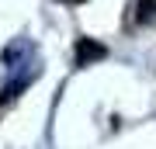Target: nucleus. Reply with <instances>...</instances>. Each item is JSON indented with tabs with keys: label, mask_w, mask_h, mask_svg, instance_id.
I'll use <instances>...</instances> for the list:
<instances>
[{
	"label": "nucleus",
	"mask_w": 156,
	"mask_h": 149,
	"mask_svg": "<svg viewBox=\"0 0 156 149\" xmlns=\"http://www.w3.org/2000/svg\"><path fill=\"white\" fill-rule=\"evenodd\" d=\"M108 59V49L94 38H76V45H73V66L83 69V66H94V62Z\"/></svg>",
	"instance_id": "nucleus-1"
},
{
	"label": "nucleus",
	"mask_w": 156,
	"mask_h": 149,
	"mask_svg": "<svg viewBox=\"0 0 156 149\" xmlns=\"http://www.w3.org/2000/svg\"><path fill=\"white\" fill-rule=\"evenodd\" d=\"M135 21L139 24H156V0H139L135 4Z\"/></svg>",
	"instance_id": "nucleus-2"
}]
</instances>
